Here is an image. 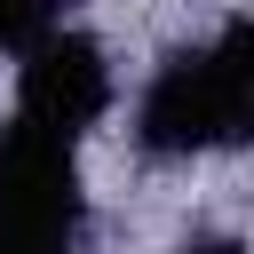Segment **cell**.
Returning a JSON list of instances; mask_svg holds the SVG:
<instances>
[{"mask_svg":"<svg viewBox=\"0 0 254 254\" xmlns=\"http://www.w3.org/2000/svg\"><path fill=\"white\" fill-rule=\"evenodd\" d=\"M111 103V71H103V48L79 40V32H56L40 56H24V87H16V119L56 135V143H79Z\"/></svg>","mask_w":254,"mask_h":254,"instance_id":"cell-2","label":"cell"},{"mask_svg":"<svg viewBox=\"0 0 254 254\" xmlns=\"http://www.w3.org/2000/svg\"><path fill=\"white\" fill-rule=\"evenodd\" d=\"M206 56V87H214V135L222 143H254V16L230 24Z\"/></svg>","mask_w":254,"mask_h":254,"instance_id":"cell-4","label":"cell"},{"mask_svg":"<svg viewBox=\"0 0 254 254\" xmlns=\"http://www.w3.org/2000/svg\"><path fill=\"white\" fill-rule=\"evenodd\" d=\"M56 16H64L56 0H0V56H40L64 32Z\"/></svg>","mask_w":254,"mask_h":254,"instance_id":"cell-5","label":"cell"},{"mask_svg":"<svg viewBox=\"0 0 254 254\" xmlns=\"http://www.w3.org/2000/svg\"><path fill=\"white\" fill-rule=\"evenodd\" d=\"M71 238H79L71 143L8 119V135H0V254H71Z\"/></svg>","mask_w":254,"mask_h":254,"instance_id":"cell-1","label":"cell"},{"mask_svg":"<svg viewBox=\"0 0 254 254\" xmlns=\"http://www.w3.org/2000/svg\"><path fill=\"white\" fill-rule=\"evenodd\" d=\"M183 254H246L238 238H198V246H183Z\"/></svg>","mask_w":254,"mask_h":254,"instance_id":"cell-6","label":"cell"},{"mask_svg":"<svg viewBox=\"0 0 254 254\" xmlns=\"http://www.w3.org/2000/svg\"><path fill=\"white\" fill-rule=\"evenodd\" d=\"M135 143L159 151V159H183V151H206L222 143L214 135V87H206V56H175L151 87H143V111H135Z\"/></svg>","mask_w":254,"mask_h":254,"instance_id":"cell-3","label":"cell"}]
</instances>
